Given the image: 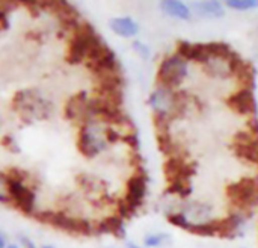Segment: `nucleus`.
Listing matches in <instances>:
<instances>
[{"instance_id":"nucleus-1","label":"nucleus","mask_w":258,"mask_h":248,"mask_svg":"<svg viewBox=\"0 0 258 248\" xmlns=\"http://www.w3.org/2000/svg\"><path fill=\"white\" fill-rule=\"evenodd\" d=\"M168 221L172 226H177L183 230H187L192 235L198 236H219L224 239H231L236 236L239 226H240V217L237 214H230L225 218H216L209 220L206 223L194 224L190 223L183 214H174L168 217Z\"/></svg>"},{"instance_id":"nucleus-2","label":"nucleus","mask_w":258,"mask_h":248,"mask_svg":"<svg viewBox=\"0 0 258 248\" xmlns=\"http://www.w3.org/2000/svg\"><path fill=\"white\" fill-rule=\"evenodd\" d=\"M11 106L27 124L33 123L35 120H48L54 114V103L45 98L36 88L17 91Z\"/></svg>"},{"instance_id":"nucleus-3","label":"nucleus","mask_w":258,"mask_h":248,"mask_svg":"<svg viewBox=\"0 0 258 248\" xmlns=\"http://www.w3.org/2000/svg\"><path fill=\"white\" fill-rule=\"evenodd\" d=\"M162 171L166 182V192L186 199L192 194V179L195 177L198 167L187 158H168Z\"/></svg>"},{"instance_id":"nucleus-4","label":"nucleus","mask_w":258,"mask_h":248,"mask_svg":"<svg viewBox=\"0 0 258 248\" xmlns=\"http://www.w3.org/2000/svg\"><path fill=\"white\" fill-rule=\"evenodd\" d=\"M27 171L11 168L8 173H5L3 186L9 199V203H12L20 212L26 215H35L36 192L27 183Z\"/></svg>"},{"instance_id":"nucleus-5","label":"nucleus","mask_w":258,"mask_h":248,"mask_svg":"<svg viewBox=\"0 0 258 248\" xmlns=\"http://www.w3.org/2000/svg\"><path fill=\"white\" fill-rule=\"evenodd\" d=\"M103 42V38L95 32L94 26L88 21H82L73 30L65 61L71 65L86 62L88 56Z\"/></svg>"},{"instance_id":"nucleus-6","label":"nucleus","mask_w":258,"mask_h":248,"mask_svg":"<svg viewBox=\"0 0 258 248\" xmlns=\"http://www.w3.org/2000/svg\"><path fill=\"white\" fill-rule=\"evenodd\" d=\"M147 183H148V174L142 167L133 173L127 182H125V195L122 199H118V217L122 220H130L136 211L142 206L145 194H147Z\"/></svg>"},{"instance_id":"nucleus-7","label":"nucleus","mask_w":258,"mask_h":248,"mask_svg":"<svg viewBox=\"0 0 258 248\" xmlns=\"http://www.w3.org/2000/svg\"><path fill=\"white\" fill-rule=\"evenodd\" d=\"M33 218H36V221L51 226L57 230H63L67 233H73V235H82V236H91L94 235L95 229L92 227V224L85 220V218H79L74 215H68L63 211H41V212H35Z\"/></svg>"},{"instance_id":"nucleus-8","label":"nucleus","mask_w":258,"mask_h":248,"mask_svg":"<svg viewBox=\"0 0 258 248\" xmlns=\"http://www.w3.org/2000/svg\"><path fill=\"white\" fill-rule=\"evenodd\" d=\"M231 150L240 162L258 168V120L255 117L249 118L245 130H239L231 138Z\"/></svg>"},{"instance_id":"nucleus-9","label":"nucleus","mask_w":258,"mask_h":248,"mask_svg":"<svg viewBox=\"0 0 258 248\" xmlns=\"http://www.w3.org/2000/svg\"><path fill=\"white\" fill-rule=\"evenodd\" d=\"M228 205L242 212L251 211L258 202V180L255 177H242L239 182L225 186Z\"/></svg>"},{"instance_id":"nucleus-10","label":"nucleus","mask_w":258,"mask_h":248,"mask_svg":"<svg viewBox=\"0 0 258 248\" xmlns=\"http://www.w3.org/2000/svg\"><path fill=\"white\" fill-rule=\"evenodd\" d=\"M186 76H187V64L177 55H172L160 62L156 76V83L159 85V88L175 91V88H178L183 83Z\"/></svg>"},{"instance_id":"nucleus-11","label":"nucleus","mask_w":258,"mask_h":248,"mask_svg":"<svg viewBox=\"0 0 258 248\" xmlns=\"http://www.w3.org/2000/svg\"><path fill=\"white\" fill-rule=\"evenodd\" d=\"M77 148L83 158L94 159L107 148V142L104 136L98 135L94 123H89V124L80 126L79 136H77Z\"/></svg>"},{"instance_id":"nucleus-12","label":"nucleus","mask_w":258,"mask_h":248,"mask_svg":"<svg viewBox=\"0 0 258 248\" xmlns=\"http://www.w3.org/2000/svg\"><path fill=\"white\" fill-rule=\"evenodd\" d=\"M89 97L85 91H79L74 95H71L65 106H63V115L67 120L79 123V126L92 123V118L89 115Z\"/></svg>"},{"instance_id":"nucleus-13","label":"nucleus","mask_w":258,"mask_h":248,"mask_svg":"<svg viewBox=\"0 0 258 248\" xmlns=\"http://www.w3.org/2000/svg\"><path fill=\"white\" fill-rule=\"evenodd\" d=\"M225 106L240 117H255L257 112V103L254 92L251 89H237L225 100Z\"/></svg>"},{"instance_id":"nucleus-14","label":"nucleus","mask_w":258,"mask_h":248,"mask_svg":"<svg viewBox=\"0 0 258 248\" xmlns=\"http://www.w3.org/2000/svg\"><path fill=\"white\" fill-rule=\"evenodd\" d=\"M230 71H231V77H234L239 89H251L252 91L255 70H254L252 64L249 61H245L237 52L230 61Z\"/></svg>"},{"instance_id":"nucleus-15","label":"nucleus","mask_w":258,"mask_h":248,"mask_svg":"<svg viewBox=\"0 0 258 248\" xmlns=\"http://www.w3.org/2000/svg\"><path fill=\"white\" fill-rule=\"evenodd\" d=\"M39 6L51 11L65 29L74 30L82 23L77 9L67 2H42V3H39Z\"/></svg>"},{"instance_id":"nucleus-16","label":"nucleus","mask_w":258,"mask_h":248,"mask_svg":"<svg viewBox=\"0 0 258 248\" xmlns=\"http://www.w3.org/2000/svg\"><path fill=\"white\" fill-rule=\"evenodd\" d=\"M86 68L94 74H103V73H121V65L113 53V50L107 45L95 59L86 62Z\"/></svg>"},{"instance_id":"nucleus-17","label":"nucleus","mask_w":258,"mask_h":248,"mask_svg":"<svg viewBox=\"0 0 258 248\" xmlns=\"http://www.w3.org/2000/svg\"><path fill=\"white\" fill-rule=\"evenodd\" d=\"M175 55L178 58H181L184 62L194 61L201 65H206L210 61L206 44H203V42H187V41L181 39L175 45Z\"/></svg>"},{"instance_id":"nucleus-18","label":"nucleus","mask_w":258,"mask_h":248,"mask_svg":"<svg viewBox=\"0 0 258 248\" xmlns=\"http://www.w3.org/2000/svg\"><path fill=\"white\" fill-rule=\"evenodd\" d=\"M95 232L98 235H112L116 239H124L125 238V229H124V221L118 215H110L103 218L101 221L97 223Z\"/></svg>"},{"instance_id":"nucleus-19","label":"nucleus","mask_w":258,"mask_h":248,"mask_svg":"<svg viewBox=\"0 0 258 248\" xmlns=\"http://www.w3.org/2000/svg\"><path fill=\"white\" fill-rule=\"evenodd\" d=\"M172 100H174V91L172 89L157 88L150 97V105L153 108V112H165L169 115Z\"/></svg>"},{"instance_id":"nucleus-20","label":"nucleus","mask_w":258,"mask_h":248,"mask_svg":"<svg viewBox=\"0 0 258 248\" xmlns=\"http://www.w3.org/2000/svg\"><path fill=\"white\" fill-rule=\"evenodd\" d=\"M110 27L115 33L124 38L135 36L139 30L138 24L130 18V17H119V18H112L110 20Z\"/></svg>"},{"instance_id":"nucleus-21","label":"nucleus","mask_w":258,"mask_h":248,"mask_svg":"<svg viewBox=\"0 0 258 248\" xmlns=\"http://www.w3.org/2000/svg\"><path fill=\"white\" fill-rule=\"evenodd\" d=\"M206 48H207L210 59H221V61L230 62L231 58L236 55V50H233L227 42H222V41L206 42Z\"/></svg>"},{"instance_id":"nucleus-22","label":"nucleus","mask_w":258,"mask_h":248,"mask_svg":"<svg viewBox=\"0 0 258 248\" xmlns=\"http://www.w3.org/2000/svg\"><path fill=\"white\" fill-rule=\"evenodd\" d=\"M210 209L212 208L206 203H192L183 215L190 223L200 224V223H206L210 220Z\"/></svg>"},{"instance_id":"nucleus-23","label":"nucleus","mask_w":258,"mask_h":248,"mask_svg":"<svg viewBox=\"0 0 258 248\" xmlns=\"http://www.w3.org/2000/svg\"><path fill=\"white\" fill-rule=\"evenodd\" d=\"M189 95L186 91H181V89H175L174 91V100H172V106L169 109V117L172 120L175 118H181L184 117L187 108H189Z\"/></svg>"},{"instance_id":"nucleus-24","label":"nucleus","mask_w":258,"mask_h":248,"mask_svg":"<svg viewBox=\"0 0 258 248\" xmlns=\"http://www.w3.org/2000/svg\"><path fill=\"white\" fill-rule=\"evenodd\" d=\"M204 67V71L212 76V77H221V79H228L231 77L230 71V62L221 61V59H210Z\"/></svg>"},{"instance_id":"nucleus-25","label":"nucleus","mask_w":258,"mask_h":248,"mask_svg":"<svg viewBox=\"0 0 258 248\" xmlns=\"http://www.w3.org/2000/svg\"><path fill=\"white\" fill-rule=\"evenodd\" d=\"M194 9L204 17H221L224 14L222 5L219 2H200L194 3Z\"/></svg>"},{"instance_id":"nucleus-26","label":"nucleus","mask_w":258,"mask_h":248,"mask_svg":"<svg viewBox=\"0 0 258 248\" xmlns=\"http://www.w3.org/2000/svg\"><path fill=\"white\" fill-rule=\"evenodd\" d=\"M162 9L172 17L186 20L190 17V11L186 5H183L181 2H162Z\"/></svg>"},{"instance_id":"nucleus-27","label":"nucleus","mask_w":258,"mask_h":248,"mask_svg":"<svg viewBox=\"0 0 258 248\" xmlns=\"http://www.w3.org/2000/svg\"><path fill=\"white\" fill-rule=\"evenodd\" d=\"M225 3L230 8L240 9V11H248V9H255V8H258L257 0H228Z\"/></svg>"},{"instance_id":"nucleus-28","label":"nucleus","mask_w":258,"mask_h":248,"mask_svg":"<svg viewBox=\"0 0 258 248\" xmlns=\"http://www.w3.org/2000/svg\"><path fill=\"white\" fill-rule=\"evenodd\" d=\"M103 135H104V139H106L107 144H116V142H119L121 138H122V133H121L116 127H112V126L104 127Z\"/></svg>"},{"instance_id":"nucleus-29","label":"nucleus","mask_w":258,"mask_h":248,"mask_svg":"<svg viewBox=\"0 0 258 248\" xmlns=\"http://www.w3.org/2000/svg\"><path fill=\"white\" fill-rule=\"evenodd\" d=\"M121 141L122 142H125L135 153H138L139 152V147H141V142H139V136H138V133L136 132H133V133H124L122 135V138H121Z\"/></svg>"},{"instance_id":"nucleus-30","label":"nucleus","mask_w":258,"mask_h":248,"mask_svg":"<svg viewBox=\"0 0 258 248\" xmlns=\"http://www.w3.org/2000/svg\"><path fill=\"white\" fill-rule=\"evenodd\" d=\"M163 241H169L166 235H150L145 238V245L147 247H159L163 244Z\"/></svg>"},{"instance_id":"nucleus-31","label":"nucleus","mask_w":258,"mask_h":248,"mask_svg":"<svg viewBox=\"0 0 258 248\" xmlns=\"http://www.w3.org/2000/svg\"><path fill=\"white\" fill-rule=\"evenodd\" d=\"M2 144H3V147H6L9 152H14V153H18V152H20V147H18L17 141L14 139V136H5V138L2 139Z\"/></svg>"},{"instance_id":"nucleus-32","label":"nucleus","mask_w":258,"mask_h":248,"mask_svg":"<svg viewBox=\"0 0 258 248\" xmlns=\"http://www.w3.org/2000/svg\"><path fill=\"white\" fill-rule=\"evenodd\" d=\"M133 47H135V48H139V50H141L139 53H141L142 56H147V52H148V48H147L145 45H142L139 41H135V42H133Z\"/></svg>"},{"instance_id":"nucleus-33","label":"nucleus","mask_w":258,"mask_h":248,"mask_svg":"<svg viewBox=\"0 0 258 248\" xmlns=\"http://www.w3.org/2000/svg\"><path fill=\"white\" fill-rule=\"evenodd\" d=\"M20 241L23 242V245L26 248H36L35 245H33V242L30 241V239H27L26 236H20Z\"/></svg>"},{"instance_id":"nucleus-34","label":"nucleus","mask_w":258,"mask_h":248,"mask_svg":"<svg viewBox=\"0 0 258 248\" xmlns=\"http://www.w3.org/2000/svg\"><path fill=\"white\" fill-rule=\"evenodd\" d=\"M0 248H6V241H5V235L0 233Z\"/></svg>"},{"instance_id":"nucleus-35","label":"nucleus","mask_w":258,"mask_h":248,"mask_svg":"<svg viewBox=\"0 0 258 248\" xmlns=\"http://www.w3.org/2000/svg\"><path fill=\"white\" fill-rule=\"evenodd\" d=\"M0 202H2V203H9V199H8V195L0 192Z\"/></svg>"},{"instance_id":"nucleus-36","label":"nucleus","mask_w":258,"mask_h":248,"mask_svg":"<svg viewBox=\"0 0 258 248\" xmlns=\"http://www.w3.org/2000/svg\"><path fill=\"white\" fill-rule=\"evenodd\" d=\"M6 248H18V245H15V244H9V245H6Z\"/></svg>"},{"instance_id":"nucleus-37","label":"nucleus","mask_w":258,"mask_h":248,"mask_svg":"<svg viewBox=\"0 0 258 248\" xmlns=\"http://www.w3.org/2000/svg\"><path fill=\"white\" fill-rule=\"evenodd\" d=\"M127 248H139V247H138V245H135V244H128Z\"/></svg>"},{"instance_id":"nucleus-38","label":"nucleus","mask_w":258,"mask_h":248,"mask_svg":"<svg viewBox=\"0 0 258 248\" xmlns=\"http://www.w3.org/2000/svg\"><path fill=\"white\" fill-rule=\"evenodd\" d=\"M44 248H53V247H50V245H47V247H44Z\"/></svg>"}]
</instances>
